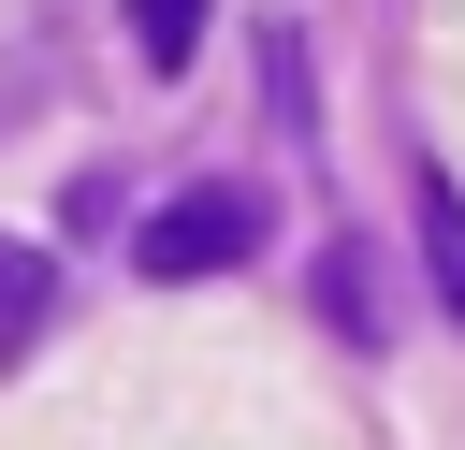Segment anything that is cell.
<instances>
[{
	"label": "cell",
	"instance_id": "obj_4",
	"mask_svg": "<svg viewBox=\"0 0 465 450\" xmlns=\"http://www.w3.org/2000/svg\"><path fill=\"white\" fill-rule=\"evenodd\" d=\"M421 276H436V305L465 319V189H450V174H421Z\"/></svg>",
	"mask_w": 465,
	"mask_h": 450
},
{
	"label": "cell",
	"instance_id": "obj_2",
	"mask_svg": "<svg viewBox=\"0 0 465 450\" xmlns=\"http://www.w3.org/2000/svg\"><path fill=\"white\" fill-rule=\"evenodd\" d=\"M320 319L349 334V348H378L392 334V290H378V247L349 232V247H320Z\"/></svg>",
	"mask_w": 465,
	"mask_h": 450
},
{
	"label": "cell",
	"instance_id": "obj_1",
	"mask_svg": "<svg viewBox=\"0 0 465 450\" xmlns=\"http://www.w3.org/2000/svg\"><path fill=\"white\" fill-rule=\"evenodd\" d=\"M262 247V189H232V174H203V189H174L145 232H131V261L160 276V290H189V276H232Z\"/></svg>",
	"mask_w": 465,
	"mask_h": 450
},
{
	"label": "cell",
	"instance_id": "obj_3",
	"mask_svg": "<svg viewBox=\"0 0 465 450\" xmlns=\"http://www.w3.org/2000/svg\"><path fill=\"white\" fill-rule=\"evenodd\" d=\"M203 29H218V0H131V58H145V73H189Z\"/></svg>",
	"mask_w": 465,
	"mask_h": 450
},
{
	"label": "cell",
	"instance_id": "obj_5",
	"mask_svg": "<svg viewBox=\"0 0 465 450\" xmlns=\"http://www.w3.org/2000/svg\"><path fill=\"white\" fill-rule=\"evenodd\" d=\"M44 305H58V261H44L29 232H0V348H29V334H44Z\"/></svg>",
	"mask_w": 465,
	"mask_h": 450
}]
</instances>
